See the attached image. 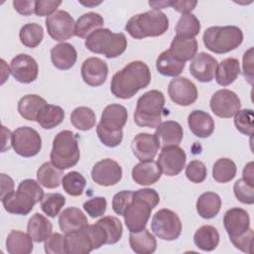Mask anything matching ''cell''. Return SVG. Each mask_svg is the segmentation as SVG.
I'll return each instance as SVG.
<instances>
[{
  "instance_id": "6da1fadb",
  "label": "cell",
  "mask_w": 254,
  "mask_h": 254,
  "mask_svg": "<svg viewBox=\"0 0 254 254\" xmlns=\"http://www.w3.org/2000/svg\"><path fill=\"white\" fill-rule=\"evenodd\" d=\"M150 82L151 71L149 66L144 62L133 61L114 73L110 90L117 98L129 99L140 89L147 87Z\"/></svg>"
},
{
  "instance_id": "7a4b0ae2",
  "label": "cell",
  "mask_w": 254,
  "mask_h": 254,
  "mask_svg": "<svg viewBox=\"0 0 254 254\" xmlns=\"http://www.w3.org/2000/svg\"><path fill=\"white\" fill-rule=\"evenodd\" d=\"M160 202L159 193L153 189H140L133 191L132 199L124 211L123 217L130 232L144 229L151 216L152 210Z\"/></svg>"
},
{
  "instance_id": "3957f363",
  "label": "cell",
  "mask_w": 254,
  "mask_h": 254,
  "mask_svg": "<svg viewBox=\"0 0 254 254\" xmlns=\"http://www.w3.org/2000/svg\"><path fill=\"white\" fill-rule=\"evenodd\" d=\"M128 119L127 109L121 104H109L102 111L96 132L103 145L114 148L121 144L123 127Z\"/></svg>"
},
{
  "instance_id": "277c9868",
  "label": "cell",
  "mask_w": 254,
  "mask_h": 254,
  "mask_svg": "<svg viewBox=\"0 0 254 254\" xmlns=\"http://www.w3.org/2000/svg\"><path fill=\"white\" fill-rule=\"evenodd\" d=\"M44 195V190L39 182L26 179L19 184L16 192L14 191L1 201L5 210L9 213L27 215L32 211L34 205L42 200Z\"/></svg>"
},
{
  "instance_id": "5b68a950",
  "label": "cell",
  "mask_w": 254,
  "mask_h": 254,
  "mask_svg": "<svg viewBox=\"0 0 254 254\" xmlns=\"http://www.w3.org/2000/svg\"><path fill=\"white\" fill-rule=\"evenodd\" d=\"M169 29V19L160 10H150L132 16L125 25L126 32L134 39L159 37Z\"/></svg>"
},
{
  "instance_id": "8992f818",
  "label": "cell",
  "mask_w": 254,
  "mask_h": 254,
  "mask_svg": "<svg viewBox=\"0 0 254 254\" xmlns=\"http://www.w3.org/2000/svg\"><path fill=\"white\" fill-rule=\"evenodd\" d=\"M164 106L165 96L162 91L152 89L145 92L137 100L134 122L139 127L157 128L161 124Z\"/></svg>"
},
{
  "instance_id": "52a82bcc",
  "label": "cell",
  "mask_w": 254,
  "mask_h": 254,
  "mask_svg": "<svg viewBox=\"0 0 254 254\" xmlns=\"http://www.w3.org/2000/svg\"><path fill=\"white\" fill-rule=\"evenodd\" d=\"M80 158L77 135L69 130L59 132L53 141L50 154L51 163L59 170H67L74 167Z\"/></svg>"
},
{
  "instance_id": "ba28073f",
  "label": "cell",
  "mask_w": 254,
  "mask_h": 254,
  "mask_svg": "<svg viewBox=\"0 0 254 254\" xmlns=\"http://www.w3.org/2000/svg\"><path fill=\"white\" fill-rule=\"evenodd\" d=\"M84 45L91 53L101 54L107 59H114L125 52L127 39L123 33H113L107 28H100L86 38Z\"/></svg>"
},
{
  "instance_id": "9c48e42d",
  "label": "cell",
  "mask_w": 254,
  "mask_h": 254,
  "mask_svg": "<svg viewBox=\"0 0 254 254\" xmlns=\"http://www.w3.org/2000/svg\"><path fill=\"white\" fill-rule=\"evenodd\" d=\"M205 48L214 54H226L238 48L243 42V33L236 26H213L202 36Z\"/></svg>"
},
{
  "instance_id": "30bf717a",
  "label": "cell",
  "mask_w": 254,
  "mask_h": 254,
  "mask_svg": "<svg viewBox=\"0 0 254 254\" xmlns=\"http://www.w3.org/2000/svg\"><path fill=\"white\" fill-rule=\"evenodd\" d=\"M151 230L160 239L167 241L176 240L181 235L182 222L175 211L162 208L153 215Z\"/></svg>"
},
{
  "instance_id": "8fae6325",
  "label": "cell",
  "mask_w": 254,
  "mask_h": 254,
  "mask_svg": "<svg viewBox=\"0 0 254 254\" xmlns=\"http://www.w3.org/2000/svg\"><path fill=\"white\" fill-rule=\"evenodd\" d=\"M12 147L19 156L34 157L42 149V138L33 128L28 126L19 127L13 131Z\"/></svg>"
},
{
  "instance_id": "7c38bea8",
  "label": "cell",
  "mask_w": 254,
  "mask_h": 254,
  "mask_svg": "<svg viewBox=\"0 0 254 254\" xmlns=\"http://www.w3.org/2000/svg\"><path fill=\"white\" fill-rule=\"evenodd\" d=\"M45 24L48 34L55 41L64 42L74 36V20L64 10H58L47 17Z\"/></svg>"
},
{
  "instance_id": "4fadbf2b",
  "label": "cell",
  "mask_w": 254,
  "mask_h": 254,
  "mask_svg": "<svg viewBox=\"0 0 254 254\" xmlns=\"http://www.w3.org/2000/svg\"><path fill=\"white\" fill-rule=\"evenodd\" d=\"M209 106L216 116L220 118H230L240 110L241 102L235 92L223 88L213 93L210 98Z\"/></svg>"
},
{
  "instance_id": "5bb4252c",
  "label": "cell",
  "mask_w": 254,
  "mask_h": 254,
  "mask_svg": "<svg viewBox=\"0 0 254 254\" xmlns=\"http://www.w3.org/2000/svg\"><path fill=\"white\" fill-rule=\"evenodd\" d=\"M168 93L172 101L181 106L191 105L198 96L195 84L185 76L172 79L168 86Z\"/></svg>"
},
{
  "instance_id": "9a60e30c",
  "label": "cell",
  "mask_w": 254,
  "mask_h": 254,
  "mask_svg": "<svg viewBox=\"0 0 254 254\" xmlns=\"http://www.w3.org/2000/svg\"><path fill=\"white\" fill-rule=\"evenodd\" d=\"M91 179L101 187L114 186L122 179V168L112 159L100 160L92 167Z\"/></svg>"
},
{
  "instance_id": "2e32d148",
  "label": "cell",
  "mask_w": 254,
  "mask_h": 254,
  "mask_svg": "<svg viewBox=\"0 0 254 254\" xmlns=\"http://www.w3.org/2000/svg\"><path fill=\"white\" fill-rule=\"evenodd\" d=\"M187 155L179 146H171L162 149L158 158V165L161 172L169 177L179 175L185 168Z\"/></svg>"
},
{
  "instance_id": "e0dca14e",
  "label": "cell",
  "mask_w": 254,
  "mask_h": 254,
  "mask_svg": "<svg viewBox=\"0 0 254 254\" xmlns=\"http://www.w3.org/2000/svg\"><path fill=\"white\" fill-rule=\"evenodd\" d=\"M10 70L13 77L21 83H30L36 80L39 66L34 58L27 54H19L12 59Z\"/></svg>"
},
{
  "instance_id": "ac0fdd59",
  "label": "cell",
  "mask_w": 254,
  "mask_h": 254,
  "mask_svg": "<svg viewBox=\"0 0 254 254\" xmlns=\"http://www.w3.org/2000/svg\"><path fill=\"white\" fill-rule=\"evenodd\" d=\"M81 77L83 81L93 87L103 84L108 75L107 64L96 57L86 59L81 64Z\"/></svg>"
},
{
  "instance_id": "d6986e66",
  "label": "cell",
  "mask_w": 254,
  "mask_h": 254,
  "mask_svg": "<svg viewBox=\"0 0 254 254\" xmlns=\"http://www.w3.org/2000/svg\"><path fill=\"white\" fill-rule=\"evenodd\" d=\"M218 63L211 55L199 53L194 56L190 64V74L200 82H210L216 71Z\"/></svg>"
},
{
  "instance_id": "ffe728a7",
  "label": "cell",
  "mask_w": 254,
  "mask_h": 254,
  "mask_svg": "<svg viewBox=\"0 0 254 254\" xmlns=\"http://www.w3.org/2000/svg\"><path fill=\"white\" fill-rule=\"evenodd\" d=\"M64 239L66 254H87L94 250V244L88 225L66 233Z\"/></svg>"
},
{
  "instance_id": "44dd1931",
  "label": "cell",
  "mask_w": 254,
  "mask_h": 254,
  "mask_svg": "<svg viewBox=\"0 0 254 254\" xmlns=\"http://www.w3.org/2000/svg\"><path fill=\"white\" fill-rule=\"evenodd\" d=\"M223 225L229 238L239 236L250 228L249 214L240 207L230 208L223 216Z\"/></svg>"
},
{
  "instance_id": "7402d4cb",
  "label": "cell",
  "mask_w": 254,
  "mask_h": 254,
  "mask_svg": "<svg viewBox=\"0 0 254 254\" xmlns=\"http://www.w3.org/2000/svg\"><path fill=\"white\" fill-rule=\"evenodd\" d=\"M159 143L154 134L139 133L131 143V149L140 162L153 160L159 150Z\"/></svg>"
},
{
  "instance_id": "603a6c76",
  "label": "cell",
  "mask_w": 254,
  "mask_h": 254,
  "mask_svg": "<svg viewBox=\"0 0 254 254\" xmlns=\"http://www.w3.org/2000/svg\"><path fill=\"white\" fill-rule=\"evenodd\" d=\"M155 137L159 143V147L164 149L171 146H179L184 137V130L180 123L168 120L161 122L156 128Z\"/></svg>"
},
{
  "instance_id": "cb8c5ba5",
  "label": "cell",
  "mask_w": 254,
  "mask_h": 254,
  "mask_svg": "<svg viewBox=\"0 0 254 254\" xmlns=\"http://www.w3.org/2000/svg\"><path fill=\"white\" fill-rule=\"evenodd\" d=\"M162 172L157 162L145 161L136 164L132 169V179L141 186H150L157 183L161 178Z\"/></svg>"
},
{
  "instance_id": "d4e9b609",
  "label": "cell",
  "mask_w": 254,
  "mask_h": 254,
  "mask_svg": "<svg viewBox=\"0 0 254 254\" xmlns=\"http://www.w3.org/2000/svg\"><path fill=\"white\" fill-rule=\"evenodd\" d=\"M77 59L74 47L69 43H60L51 49V60L53 64L62 70L71 68Z\"/></svg>"
},
{
  "instance_id": "484cf974",
  "label": "cell",
  "mask_w": 254,
  "mask_h": 254,
  "mask_svg": "<svg viewBox=\"0 0 254 254\" xmlns=\"http://www.w3.org/2000/svg\"><path fill=\"white\" fill-rule=\"evenodd\" d=\"M188 124L192 132L198 138H207L214 131V121L205 111L193 110L188 117Z\"/></svg>"
},
{
  "instance_id": "4316f807",
  "label": "cell",
  "mask_w": 254,
  "mask_h": 254,
  "mask_svg": "<svg viewBox=\"0 0 254 254\" xmlns=\"http://www.w3.org/2000/svg\"><path fill=\"white\" fill-rule=\"evenodd\" d=\"M169 52L180 62H188L194 58L197 52V42L194 38L176 36L170 46Z\"/></svg>"
},
{
  "instance_id": "83f0119b",
  "label": "cell",
  "mask_w": 254,
  "mask_h": 254,
  "mask_svg": "<svg viewBox=\"0 0 254 254\" xmlns=\"http://www.w3.org/2000/svg\"><path fill=\"white\" fill-rule=\"evenodd\" d=\"M59 225L64 233L81 229L88 225L85 214L77 207H67L60 214Z\"/></svg>"
},
{
  "instance_id": "f1b7e54d",
  "label": "cell",
  "mask_w": 254,
  "mask_h": 254,
  "mask_svg": "<svg viewBox=\"0 0 254 254\" xmlns=\"http://www.w3.org/2000/svg\"><path fill=\"white\" fill-rule=\"evenodd\" d=\"M27 231L33 241L44 242L52 234L53 224L46 216L36 212L28 221Z\"/></svg>"
},
{
  "instance_id": "f546056e",
  "label": "cell",
  "mask_w": 254,
  "mask_h": 254,
  "mask_svg": "<svg viewBox=\"0 0 254 254\" xmlns=\"http://www.w3.org/2000/svg\"><path fill=\"white\" fill-rule=\"evenodd\" d=\"M129 245L131 249L137 254H152L157 249V240L146 228L130 232Z\"/></svg>"
},
{
  "instance_id": "4dcf8cb0",
  "label": "cell",
  "mask_w": 254,
  "mask_h": 254,
  "mask_svg": "<svg viewBox=\"0 0 254 254\" xmlns=\"http://www.w3.org/2000/svg\"><path fill=\"white\" fill-rule=\"evenodd\" d=\"M196 211L204 219L215 217L221 207V198L216 192L206 191L201 193L196 200Z\"/></svg>"
},
{
  "instance_id": "1f68e13d",
  "label": "cell",
  "mask_w": 254,
  "mask_h": 254,
  "mask_svg": "<svg viewBox=\"0 0 254 254\" xmlns=\"http://www.w3.org/2000/svg\"><path fill=\"white\" fill-rule=\"evenodd\" d=\"M240 74V64L235 58L223 60L216 67L215 80L221 86H227L235 81Z\"/></svg>"
},
{
  "instance_id": "d6a6232c",
  "label": "cell",
  "mask_w": 254,
  "mask_h": 254,
  "mask_svg": "<svg viewBox=\"0 0 254 254\" xmlns=\"http://www.w3.org/2000/svg\"><path fill=\"white\" fill-rule=\"evenodd\" d=\"M48 103L47 101L37 94H27L23 96L18 102V112L26 120L35 121L43 109Z\"/></svg>"
},
{
  "instance_id": "836d02e7",
  "label": "cell",
  "mask_w": 254,
  "mask_h": 254,
  "mask_svg": "<svg viewBox=\"0 0 254 254\" xmlns=\"http://www.w3.org/2000/svg\"><path fill=\"white\" fill-rule=\"evenodd\" d=\"M33 248L31 236L20 230H11L6 238V249L10 254H29Z\"/></svg>"
},
{
  "instance_id": "e575fe53",
  "label": "cell",
  "mask_w": 254,
  "mask_h": 254,
  "mask_svg": "<svg viewBox=\"0 0 254 254\" xmlns=\"http://www.w3.org/2000/svg\"><path fill=\"white\" fill-rule=\"evenodd\" d=\"M104 24L103 17L95 12H88L81 15L75 22L74 36L86 39L92 32L100 29Z\"/></svg>"
},
{
  "instance_id": "d590c367",
  "label": "cell",
  "mask_w": 254,
  "mask_h": 254,
  "mask_svg": "<svg viewBox=\"0 0 254 254\" xmlns=\"http://www.w3.org/2000/svg\"><path fill=\"white\" fill-rule=\"evenodd\" d=\"M219 233L212 225L200 226L193 235L195 246L202 251H212L219 244Z\"/></svg>"
},
{
  "instance_id": "8d00e7d4",
  "label": "cell",
  "mask_w": 254,
  "mask_h": 254,
  "mask_svg": "<svg viewBox=\"0 0 254 254\" xmlns=\"http://www.w3.org/2000/svg\"><path fill=\"white\" fill-rule=\"evenodd\" d=\"M185 65L186 64L174 58L169 50L162 52L156 61L157 70L165 76L176 77L180 75L183 72Z\"/></svg>"
},
{
  "instance_id": "74e56055",
  "label": "cell",
  "mask_w": 254,
  "mask_h": 254,
  "mask_svg": "<svg viewBox=\"0 0 254 254\" xmlns=\"http://www.w3.org/2000/svg\"><path fill=\"white\" fill-rule=\"evenodd\" d=\"M64 111L61 106L47 104L40 111L36 121L44 129L50 130L59 126L64 119Z\"/></svg>"
},
{
  "instance_id": "f35d334b",
  "label": "cell",
  "mask_w": 254,
  "mask_h": 254,
  "mask_svg": "<svg viewBox=\"0 0 254 254\" xmlns=\"http://www.w3.org/2000/svg\"><path fill=\"white\" fill-rule=\"evenodd\" d=\"M63 171L56 168L51 162H45L37 171V181L47 189H56L61 185Z\"/></svg>"
},
{
  "instance_id": "ab89813d",
  "label": "cell",
  "mask_w": 254,
  "mask_h": 254,
  "mask_svg": "<svg viewBox=\"0 0 254 254\" xmlns=\"http://www.w3.org/2000/svg\"><path fill=\"white\" fill-rule=\"evenodd\" d=\"M95 113L86 106H79L73 109L70 114V123L80 131H88L95 125Z\"/></svg>"
},
{
  "instance_id": "60d3db41",
  "label": "cell",
  "mask_w": 254,
  "mask_h": 254,
  "mask_svg": "<svg viewBox=\"0 0 254 254\" xmlns=\"http://www.w3.org/2000/svg\"><path fill=\"white\" fill-rule=\"evenodd\" d=\"M237 168L235 163L228 158L218 159L212 166V178L217 183L225 184L234 179Z\"/></svg>"
},
{
  "instance_id": "b9f144b4",
  "label": "cell",
  "mask_w": 254,
  "mask_h": 254,
  "mask_svg": "<svg viewBox=\"0 0 254 254\" xmlns=\"http://www.w3.org/2000/svg\"><path fill=\"white\" fill-rule=\"evenodd\" d=\"M19 38L25 47L34 49L41 44L44 38V29L37 23L25 24L19 32Z\"/></svg>"
},
{
  "instance_id": "7bdbcfd3",
  "label": "cell",
  "mask_w": 254,
  "mask_h": 254,
  "mask_svg": "<svg viewBox=\"0 0 254 254\" xmlns=\"http://www.w3.org/2000/svg\"><path fill=\"white\" fill-rule=\"evenodd\" d=\"M200 31L199 20L191 13L183 14L176 26L177 36L186 38H194Z\"/></svg>"
},
{
  "instance_id": "ee69618b",
  "label": "cell",
  "mask_w": 254,
  "mask_h": 254,
  "mask_svg": "<svg viewBox=\"0 0 254 254\" xmlns=\"http://www.w3.org/2000/svg\"><path fill=\"white\" fill-rule=\"evenodd\" d=\"M64 190L71 196H79L82 194L86 186L85 178L76 171H71L65 174L62 179Z\"/></svg>"
},
{
  "instance_id": "f6af8a7d",
  "label": "cell",
  "mask_w": 254,
  "mask_h": 254,
  "mask_svg": "<svg viewBox=\"0 0 254 254\" xmlns=\"http://www.w3.org/2000/svg\"><path fill=\"white\" fill-rule=\"evenodd\" d=\"M97 222L104 228L107 234V244H115L117 243L123 233V226L119 218L112 215L103 216Z\"/></svg>"
},
{
  "instance_id": "bcb514c9",
  "label": "cell",
  "mask_w": 254,
  "mask_h": 254,
  "mask_svg": "<svg viewBox=\"0 0 254 254\" xmlns=\"http://www.w3.org/2000/svg\"><path fill=\"white\" fill-rule=\"evenodd\" d=\"M65 204V197L60 192H49L41 200V208L50 217H56Z\"/></svg>"
},
{
  "instance_id": "7dc6e473",
  "label": "cell",
  "mask_w": 254,
  "mask_h": 254,
  "mask_svg": "<svg viewBox=\"0 0 254 254\" xmlns=\"http://www.w3.org/2000/svg\"><path fill=\"white\" fill-rule=\"evenodd\" d=\"M254 114L252 109H242L234 115V125L236 129L246 136L253 135Z\"/></svg>"
},
{
  "instance_id": "c3c4849f",
  "label": "cell",
  "mask_w": 254,
  "mask_h": 254,
  "mask_svg": "<svg viewBox=\"0 0 254 254\" xmlns=\"http://www.w3.org/2000/svg\"><path fill=\"white\" fill-rule=\"evenodd\" d=\"M233 191L236 198L245 204L254 203V185L249 184L243 179L235 182L233 186Z\"/></svg>"
},
{
  "instance_id": "681fc988",
  "label": "cell",
  "mask_w": 254,
  "mask_h": 254,
  "mask_svg": "<svg viewBox=\"0 0 254 254\" xmlns=\"http://www.w3.org/2000/svg\"><path fill=\"white\" fill-rule=\"evenodd\" d=\"M187 178L194 184L202 183L207 176V170L205 165L198 160L190 161L186 167Z\"/></svg>"
},
{
  "instance_id": "f907efd6",
  "label": "cell",
  "mask_w": 254,
  "mask_h": 254,
  "mask_svg": "<svg viewBox=\"0 0 254 254\" xmlns=\"http://www.w3.org/2000/svg\"><path fill=\"white\" fill-rule=\"evenodd\" d=\"M84 211L92 218L103 215L107 208V201L104 196H94L83 203Z\"/></svg>"
},
{
  "instance_id": "816d5d0a",
  "label": "cell",
  "mask_w": 254,
  "mask_h": 254,
  "mask_svg": "<svg viewBox=\"0 0 254 254\" xmlns=\"http://www.w3.org/2000/svg\"><path fill=\"white\" fill-rule=\"evenodd\" d=\"M44 248L47 254H66L64 236L58 232L51 234L46 239Z\"/></svg>"
},
{
  "instance_id": "f5cc1de1",
  "label": "cell",
  "mask_w": 254,
  "mask_h": 254,
  "mask_svg": "<svg viewBox=\"0 0 254 254\" xmlns=\"http://www.w3.org/2000/svg\"><path fill=\"white\" fill-rule=\"evenodd\" d=\"M132 190H121L115 193L112 198V209L116 214L123 216L125 209L127 208L132 199Z\"/></svg>"
},
{
  "instance_id": "db71d44e",
  "label": "cell",
  "mask_w": 254,
  "mask_h": 254,
  "mask_svg": "<svg viewBox=\"0 0 254 254\" xmlns=\"http://www.w3.org/2000/svg\"><path fill=\"white\" fill-rule=\"evenodd\" d=\"M253 238H254V233L253 230L251 228H249L246 232H244L243 234L236 236V237H232L229 238L231 243L239 250H241L242 252L245 253H252L253 250Z\"/></svg>"
},
{
  "instance_id": "11a10c76",
  "label": "cell",
  "mask_w": 254,
  "mask_h": 254,
  "mask_svg": "<svg viewBox=\"0 0 254 254\" xmlns=\"http://www.w3.org/2000/svg\"><path fill=\"white\" fill-rule=\"evenodd\" d=\"M62 4V1H52V0H39L36 1L35 14L37 16H51L54 14L59 6Z\"/></svg>"
},
{
  "instance_id": "9f6ffc18",
  "label": "cell",
  "mask_w": 254,
  "mask_h": 254,
  "mask_svg": "<svg viewBox=\"0 0 254 254\" xmlns=\"http://www.w3.org/2000/svg\"><path fill=\"white\" fill-rule=\"evenodd\" d=\"M243 74L249 84L253 83V48H249L243 55Z\"/></svg>"
},
{
  "instance_id": "6f0895ef",
  "label": "cell",
  "mask_w": 254,
  "mask_h": 254,
  "mask_svg": "<svg viewBox=\"0 0 254 254\" xmlns=\"http://www.w3.org/2000/svg\"><path fill=\"white\" fill-rule=\"evenodd\" d=\"M35 6H36V1L34 0H29V1L14 0L13 1L14 9L19 14L24 16H30L33 13H35Z\"/></svg>"
},
{
  "instance_id": "680465c9",
  "label": "cell",
  "mask_w": 254,
  "mask_h": 254,
  "mask_svg": "<svg viewBox=\"0 0 254 254\" xmlns=\"http://www.w3.org/2000/svg\"><path fill=\"white\" fill-rule=\"evenodd\" d=\"M197 1L192 0H181V1H170V6L173 7L177 12L183 14L190 13L196 6Z\"/></svg>"
},
{
  "instance_id": "91938a15",
  "label": "cell",
  "mask_w": 254,
  "mask_h": 254,
  "mask_svg": "<svg viewBox=\"0 0 254 254\" xmlns=\"http://www.w3.org/2000/svg\"><path fill=\"white\" fill-rule=\"evenodd\" d=\"M1 200L14 192V181L6 174H1Z\"/></svg>"
},
{
  "instance_id": "94428289",
  "label": "cell",
  "mask_w": 254,
  "mask_h": 254,
  "mask_svg": "<svg viewBox=\"0 0 254 254\" xmlns=\"http://www.w3.org/2000/svg\"><path fill=\"white\" fill-rule=\"evenodd\" d=\"M254 164L253 162H249L248 164L245 165L244 169H243V180H245L246 182H248L251 185H254V168H253Z\"/></svg>"
},
{
  "instance_id": "6125c7cd",
  "label": "cell",
  "mask_w": 254,
  "mask_h": 254,
  "mask_svg": "<svg viewBox=\"0 0 254 254\" xmlns=\"http://www.w3.org/2000/svg\"><path fill=\"white\" fill-rule=\"evenodd\" d=\"M2 133H3V147L2 152L9 150L12 146V135L13 133L7 129L5 126H2Z\"/></svg>"
},
{
  "instance_id": "be15d7a7",
  "label": "cell",
  "mask_w": 254,
  "mask_h": 254,
  "mask_svg": "<svg viewBox=\"0 0 254 254\" xmlns=\"http://www.w3.org/2000/svg\"><path fill=\"white\" fill-rule=\"evenodd\" d=\"M80 4L84 5V6H87V7H93V6H96V5H99L101 2H94V1H87V2H83V1H79Z\"/></svg>"
}]
</instances>
